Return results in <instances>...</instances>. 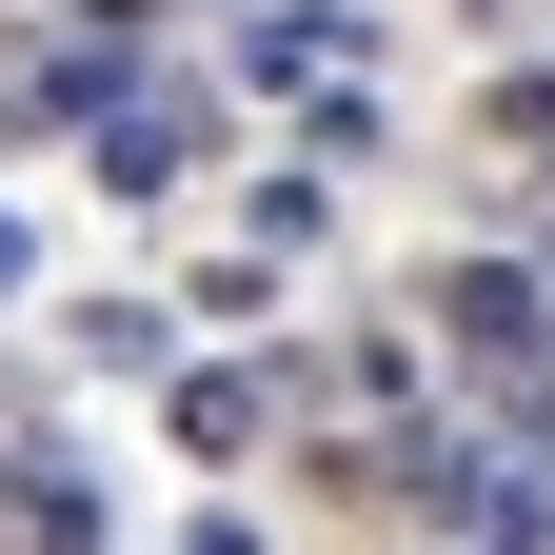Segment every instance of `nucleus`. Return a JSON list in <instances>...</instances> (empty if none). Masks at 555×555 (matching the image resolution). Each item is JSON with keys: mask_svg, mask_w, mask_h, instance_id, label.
<instances>
[{"mask_svg": "<svg viewBox=\"0 0 555 555\" xmlns=\"http://www.w3.org/2000/svg\"><path fill=\"white\" fill-rule=\"evenodd\" d=\"M258 416H298V377H258V358H198V377H179V416H159V437L238 476V456H258Z\"/></svg>", "mask_w": 555, "mask_h": 555, "instance_id": "f257e3e1", "label": "nucleus"}, {"mask_svg": "<svg viewBox=\"0 0 555 555\" xmlns=\"http://www.w3.org/2000/svg\"><path fill=\"white\" fill-rule=\"evenodd\" d=\"M437 318L476 337V358H516V377L555 358V318H535V278H496V258H456V278H437Z\"/></svg>", "mask_w": 555, "mask_h": 555, "instance_id": "f03ea898", "label": "nucleus"}, {"mask_svg": "<svg viewBox=\"0 0 555 555\" xmlns=\"http://www.w3.org/2000/svg\"><path fill=\"white\" fill-rule=\"evenodd\" d=\"M476 139H496V159H555V60H496V80H476Z\"/></svg>", "mask_w": 555, "mask_h": 555, "instance_id": "7ed1b4c3", "label": "nucleus"}, {"mask_svg": "<svg viewBox=\"0 0 555 555\" xmlns=\"http://www.w3.org/2000/svg\"><path fill=\"white\" fill-rule=\"evenodd\" d=\"M179 555H258V516H198V535H179Z\"/></svg>", "mask_w": 555, "mask_h": 555, "instance_id": "20e7f679", "label": "nucleus"}, {"mask_svg": "<svg viewBox=\"0 0 555 555\" xmlns=\"http://www.w3.org/2000/svg\"><path fill=\"white\" fill-rule=\"evenodd\" d=\"M21 258H40V238H21V219H0V298H21Z\"/></svg>", "mask_w": 555, "mask_h": 555, "instance_id": "39448f33", "label": "nucleus"}, {"mask_svg": "<svg viewBox=\"0 0 555 555\" xmlns=\"http://www.w3.org/2000/svg\"><path fill=\"white\" fill-rule=\"evenodd\" d=\"M0 139H21V100H0Z\"/></svg>", "mask_w": 555, "mask_h": 555, "instance_id": "423d86ee", "label": "nucleus"}, {"mask_svg": "<svg viewBox=\"0 0 555 555\" xmlns=\"http://www.w3.org/2000/svg\"><path fill=\"white\" fill-rule=\"evenodd\" d=\"M456 21H476V0H456Z\"/></svg>", "mask_w": 555, "mask_h": 555, "instance_id": "0eeeda50", "label": "nucleus"}]
</instances>
